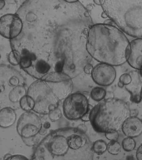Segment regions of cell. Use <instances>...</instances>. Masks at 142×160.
Returning a JSON list of instances; mask_svg holds the SVG:
<instances>
[{
	"label": "cell",
	"mask_w": 142,
	"mask_h": 160,
	"mask_svg": "<svg viewBox=\"0 0 142 160\" xmlns=\"http://www.w3.org/2000/svg\"><path fill=\"white\" fill-rule=\"evenodd\" d=\"M20 105L21 109L26 111L32 110V108L27 100V96H25L20 101Z\"/></svg>",
	"instance_id": "cell-23"
},
{
	"label": "cell",
	"mask_w": 142,
	"mask_h": 160,
	"mask_svg": "<svg viewBox=\"0 0 142 160\" xmlns=\"http://www.w3.org/2000/svg\"><path fill=\"white\" fill-rule=\"evenodd\" d=\"M105 134L107 139L110 141H117L119 137L118 132H109L105 133Z\"/></svg>",
	"instance_id": "cell-25"
},
{
	"label": "cell",
	"mask_w": 142,
	"mask_h": 160,
	"mask_svg": "<svg viewBox=\"0 0 142 160\" xmlns=\"http://www.w3.org/2000/svg\"><path fill=\"white\" fill-rule=\"evenodd\" d=\"M94 2L97 5H100V2H99V0H94Z\"/></svg>",
	"instance_id": "cell-33"
},
{
	"label": "cell",
	"mask_w": 142,
	"mask_h": 160,
	"mask_svg": "<svg viewBox=\"0 0 142 160\" xmlns=\"http://www.w3.org/2000/svg\"><path fill=\"white\" fill-rule=\"evenodd\" d=\"M114 66L100 63L93 68L91 72L93 80L100 86H109L112 84L116 77V70Z\"/></svg>",
	"instance_id": "cell-9"
},
{
	"label": "cell",
	"mask_w": 142,
	"mask_h": 160,
	"mask_svg": "<svg viewBox=\"0 0 142 160\" xmlns=\"http://www.w3.org/2000/svg\"><path fill=\"white\" fill-rule=\"evenodd\" d=\"M76 128L84 133H86L88 129L86 125L83 124V123L79 125L77 127H76Z\"/></svg>",
	"instance_id": "cell-29"
},
{
	"label": "cell",
	"mask_w": 142,
	"mask_h": 160,
	"mask_svg": "<svg viewBox=\"0 0 142 160\" xmlns=\"http://www.w3.org/2000/svg\"><path fill=\"white\" fill-rule=\"evenodd\" d=\"M91 110V109H90ZM90 111L88 112L86 114H85L82 118H81V120L84 121V122H88L90 121Z\"/></svg>",
	"instance_id": "cell-30"
},
{
	"label": "cell",
	"mask_w": 142,
	"mask_h": 160,
	"mask_svg": "<svg viewBox=\"0 0 142 160\" xmlns=\"http://www.w3.org/2000/svg\"><path fill=\"white\" fill-rule=\"evenodd\" d=\"M136 142L131 137H127L124 138L122 142V147L124 151L127 152H131L136 147Z\"/></svg>",
	"instance_id": "cell-19"
},
{
	"label": "cell",
	"mask_w": 142,
	"mask_h": 160,
	"mask_svg": "<svg viewBox=\"0 0 142 160\" xmlns=\"http://www.w3.org/2000/svg\"><path fill=\"white\" fill-rule=\"evenodd\" d=\"M22 141L25 144L29 147H33L38 144L40 138L38 136L29 137V138H22Z\"/></svg>",
	"instance_id": "cell-22"
},
{
	"label": "cell",
	"mask_w": 142,
	"mask_h": 160,
	"mask_svg": "<svg viewBox=\"0 0 142 160\" xmlns=\"http://www.w3.org/2000/svg\"><path fill=\"white\" fill-rule=\"evenodd\" d=\"M92 144L86 133L66 127L50 132L37 144L35 160H93Z\"/></svg>",
	"instance_id": "cell-2"
},
{
	"label": "cell",
	"mask_w": 142,
	"mask_h": 160,
	"mask_svg": "<svg viewBox=\"0 0 142 160\" xmlns=\"http://www.w3.org/2000/svg\"><path fill=\"white\" fill-rule=\"evenodd\" d=\"M62 112L60 109L56 108L51 111L48 114L49 118L52 122H55L60 120L62 117Z\"/></svg>",
	"instance_id": "cell-21"
},
{
	"label": "cell",
	"mask_w": 142,
	"mask_h": 160,
	"mask_svg": "<svg viewBox=\"0 0 142 160\" xmlns=\"http://www.w3.org/2000/svg\"><path fill=\"white\" fill-rule=\"evenodd\" d=\"M131 81V77L129 73H124L120 76L118 82L119 88H123L125 85H128Z\"/></svg>",
	"instance_id": "cell-20"
},
{
	"label": "cell",
	"mask_w": 142,
	"mask_h": 160,
	"mask_svg": "<svg viewBox=\"0 0 142 160\" xmlns=\"http://www.w3.org/2000/svg\"><path fill=\"white\" fill-rule=\"evenodd\" d=\"M62 109L66 119L74 121L81 119L91 109L87 97L83 93L75 92L64 99Z\"/></svg>",
	"instance_id": "cell-6"
},
{
	"label": "cell",
	"mask_w": 142,
	"mask_h": 160,
	"mask_svg": "<svg viewBox=\"0 0 142 160\" xmlns=\"http://www.w3.org/2000/svg\"><path fill=\"white\" fill-rule=\"evenodd\" d=\"M107 150V144L103 140H98L92 144V150L94 153L99 155L103 154L106 152Z\"/></svg>",
	"instance_id": "cell-17"
},
{
	"label": "cell",
	"mask_w": 142,
	"mask_h": 160,
	"mask_svg": "<svg viewBox=\"0 0 142 160\" xmlns=\"http://www.w3.org/2000/svg\"><path fill=\"white\" fill-rule=\"evenodd\" d=\"M136 157L138 160H142V144L139 147L137 150Z\"/></svg>",
	"instance_id": "cell-28"
},
{
	"label": "cell",
	"mask_w": 142,
	"mask_h": 160,
	"mask_svg": "<svg viewBox=\"0 0 142 160\" xmlns=\"http://www.w3.org/2000/svg\"><path fill=\"white\" fill-rule=\"evenodd\" d=\"M23 22L17 14L11 13L0 17V35L12 40L19 36L23 28Z\"/></svg>",
	"instance_id": "cell-8"
},
{
	"label": "cell",
	"mask_w": 142,
	"mask_h": 160,
	"mask_svg": "<svg viewBox=\"0 0 142 160\" xmlns=\"http://www.w3.org/2000/svg\"><path fill=\"white\" fill-rule=\"evenodd\" d=\"M18 15L23 28L14 40L21 46L12 51L24 71L37 80L53 72L72 79L83 72L91 62L86 44L93 23L81 2L26 0Z\"/></svg>",
	"instance_id": "cell-1"
},
{
	"label": "cell",
	"mask_w": 142,
	"mask_h": 160,
	"mask_svg": "<svg viewBox=\"0 0 142 160\" xmlns=\"http://www.w3.org/2000/svg\"><path fill=\"white\" fill-rule=\"evenodd\" d=\"M124 134L127 137L136 138L142 133V120L137 117H130L121 127Z\"/></svg>",
	"instance_id": "cell-12"
},
{
	"label": "cell",
	"mask_w": 142,
	"mask_h": 160,
	"mask_svg": "<svg viewBox=\"0 0 142 160\" xmlns=\"http://www.w3.org/2000/svg\"><path fill=\"white\" fill-rule=\"evenodd\" d=\"M17 119L14 110L10 107H6L0 110V127L7 128L13 125Z\"/></svg>",
	"instance_id": "cell-13"
},
{
	"label": "cell",
	"mask_w": 142,
	"mask_h": 160,
	"mask_svg": "<svg viewBox=\"0 0 142 160\" xmlns=\"http://www.w3.org/2000/svg\"><path fill=\"white\" fill-rule=\"evenodd\" d=\"M108 152L113 155H117L121 151V146L117 141H110L107 144Z\"/></svg>",
	"instance_id": "cell-18"
},
{
	"label": "cell",
	"mask_w": 142,
	"mask_h": 160,
	"mask_svg": "<svg viewBox=\"0 0 142 160\" xmlns=\"http://www.w3.org/2000/svg\"><path fill=\"white\" fill-rule=\"evenodd\" d=\"M27 91L23 86H17L10 92L8 94L9 99L13 103L20 102L21 99L27 94Z\"/></svg>",
	"instance_id": "cell-15"
},
{
	"label": "cell",
	"mask_w": 142,
	"mask_h": 160,
	"mask_svg": "<svg viewBox=\"0 0 142 160\" xmlns=\"http://www.w3.org/2000/svg\"><path fill=\"white\" fill-rule=\"evenodd\" d=\"M139 114V111L137 109H133L130 110V117H137Z\"/></svg>",
	"instance_id": "cell-31"
},
{
	"label": "cell",
	"mask_w": 142,
	"mask_h": 160,
	"mask_svg": "<svg viewBox=\"0 0 142 160\" xmlns=\"http://www.w3.org/2000/svg\"><path fill=\"white\" fill-rule=\"evenodd\" d=\"M78 1H79V0H78Z\"/></svg>",
	"instance_id": "cell-35"
},
{
	"label": "cell",
	"mask_w": 142,
	"mask_h": 160,
	"mask_svg": "<svg viewBox=\"0 0 142 160\" xmlns=\"http://www.w3.org/2000/svg\"><path fill=\"white\" fill-rule=\"evenodd\" d=\"M7 160H28V158L25 156L21 154H15L11 155Z\"/></svg>",
	"instance_id": "cell-26"
},
{
	"label": "cell",
	"mask_w": 142,
	"mask_h": 160,
	"mask_svg": "<svg viewBox=\"0 0 142 160\" xmlns=\"http://www.w3.org/2000/svg\"><path fill=\"white\" fill-rule=\"evenodd\" d=\"M50 122H46L44 123V124H42V127L45 129H47L50 127Z\"/></svg>",
	"instance_id": "cell-32"
},
{
	"label": "cell",
	"mask_w": 142,
	"mask_h": 160,
	"mask_svg": "<svg viewBox=\"0 0 142 160\" xmlns=\"http://www.w3.org/2000/svg\"><path fill=\"white\" fill-rule=\"evenodd\" d=\"M131 81L125 85V89L130 94V100L133 103L139 104L142 99V77L137 70H132L129 73Z\"/></svg>",
	"instance_id": "cell-10"
},
{
	"label": "cell",
	"mask_w": 142,
	"mask_h": 160,
	"mask_svg": "<svg viewBox=\"0 0 142 160\" xmlns=\"http://www.w3.org/2000/svg\"><path fill=\"white\" fill-rule=\"evenodd\" d=\"M139 70V72H140V75H141V76H142V65L141 67V68H140V70Z\"/></svg>",
	"instance_id": "cell-34"
},
{
	"label": "cell",
	"mask_w": 142,
	"mask_h": 160,
	"mask_svg": "<svg viewBox=\"0 0 142 160\" xmlns=\"http://www.w3.org/2000/svg\"><path fill=\"white\" fill-rule=\"evenodd\" d=\"M17 7L16 0H0V17L7 14L16 13Z\"/></svg>",
	"instance_id": "cell-14"
},
{
	"label": "cell",
	"mask_w": 142,
	"mask_h": 160,
	"mask_svg": "<svg viewBox=\"0 0 142 160\" xmlns=\"http://www.w3.org/2000/svg\"><path fill=\"white\" fill-rule=\"evenodd\" d=\"M130 110L127 103L121 99H104L90 110V121L99 133L118 132L130 116Z\"/></svg>",
	"instance_id": "cell-5"
},
{
	"label": "cell",
	"mask_w": 142,
	"mask_h": 160,
	"mask_svg": "<svg viewBox=\"0 0 142 160\" xmlns=\"http://www.w3.org/2000/svg\"><path fill=\"white\" fill-rule=\"evenodd\" d=\"M106 92L101 87H96L91 90L90 97L93 100L96 102H100L105 99Z\"/></svg>",
	"instance_id": "cell-16"
},
{
	"label": "cell",
	"mask_w": 142,
	"mask_h": 160,
	"mask_svg": "<svg viewBox=\"0 0 142 160\" xmlns=\"http://www.w3.org/2000/svg\"><path fill=\"white\" fill-rule=\"evenodd\" d=\"M93 66L91 65L90 63L86 64L84 69V71L85 72V73L86 74H88V75H90L91 74V72L93 69Z\"/></svg>",
	"instance_id": "cell-27"
},
{
	"label": "cell",
	"mask_w": 142,
	"mask_h": 160,
	"mask_svg": "<svg viewBox=\"0 0 142 160\" xmlns=\"http://www.w3.org/2000/svg\"><path fill=\"white\" fill-rule=\"evenodd\" d=\"M86 48L91 58L113 66L127 62L131 50L130 42L124 32L116 26L105 23L91 26Z\"/></svg>",
	"instance_id": "cell-3"
},
{
	"label": "cell",
	"mask_w": 142,
	"mask_h": 160,
	"mask_svg": "<svg viewBox=\"0 0 142 160\" xmlns=\"http://www.w3.org/2000/svg\"><path fill=\"white\" fill-rule=\"evenodd\" d=\"M42 123L41 118L36 113L26 111L22 113L17 122V131L21 138H29L39 134L42 129Z\"/></svg>",
	"instance_id": "cell-7"
},
{
	"label": "cell",
	"mask_w": 142,
	"mask_h": 160,
	"mask_svg": "<svg viewBox=\"0 0 142 160\" xmlns=\"http://www.w3.org/2000/svg\"><path fill=\"white\" fill-rule=\"evenodd\" d=\"M131 50L128 64L133 68L139 70L142 65V38H136L130 42Z\"/></svg>",
	"instance_id": "cell-11"
},
{
	"label": "cell",
	"mask_w": 142,
	"mask_h": 160,
	"mask_svg": "<svg viewBox=\"0 0 142 160\" xmlns=\"http://www.w3.org/2000/svg\"><path fill=\"white\" fill-rule=\"evenodd\" d=\"M71 80L55 82L41 79L32 82L26 94L33 102L32 110L38 114H48L57 108L60 102L72 93Z\"/></svg>",
	"instance_id": "cell-4"
},
{
	"label": "cell",
	"mask_w": 142,
	"mask_h": 160,
	"mask_svg": "<svg viewBox=\"0 0 142 160\" xmlns=\"http://www.w3.org/2000/svg\"><path fill=\"white\" fill-rule=\"evenodd\" d=\"M8 60L10 63L12 65L16 66V65H19V59H18L17 57L15 55L14 53L12 51H11L9 54Z\"/></svg>",
	"instance_id": "cell-24"
}]
</instances>
